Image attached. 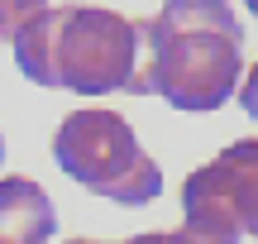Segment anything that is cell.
I'll use <instances>...</instances> for the list:
<instances>
[{"label": "cell", "mask_w": 258, "mask_h": 244, "mask_svg": "<svg viewBox=\"0 0 258 244\" xmlns=\"http://www.w3.org/2000/svg\"><path fill=\"white\" fill-rule=\"evenodd\" d=\"M48 10V0H0V38H19V29L29 19H38Z\"/></svg>", "instance_id": "7"}, {"label": "cell", "mask_w": 258, "mask_h": 244, "mask_svg": "<svg viewBox=\"0 0 258 244\" xmlns=\"http://www.w3.org/2000/svg\"><path fill=\"white\" fill-rule=\"evenodd\" d=\"M57 211L34 177H0V244H48Z\"/></svg>", "instance_id": "5"}, {"label": "cell", "mask_w": 258, "mask_h": 244, "mask_svg": "<svg viewBox=\"0 0 258 244\" xmlns=\"http://www.w3.org/2000/svg\"><path fill=\"white\" fill-rule=\"evenodd\" d=\"M67 244H101V239H67ZM115 244H239V230L215 216H186L182 230H153V235H134Z\"/></svg>", "instance_id": "6"}, {"label": "cell", "mask_w": 258, "mask_h": 244, "mask_svg": "<svg viewBox=\"0 0 258 244\" xmlns=\"http://www.w3.org/2000/svg\"><path fill=\"white\" fill-rule=\"evenodd\" d=\"M244 5H249V15H253V19H258V0H244Z\"/></svg>", "instance_id": "9"}, {"label": "cell", "mask_w": 258, "mask_h": 244, "mask_svg": "<svg viewBox=\"0 0 258 244\" xmlns=\"http://www.w3.org/2000/svg\"><path fill=\"white\" fill-rule=\"evenodd\" d=\"M144 72L148 96L177 110H220L244 77V24L230 0H163L144 19Z\"/></svg>", "instance_id": "2"}, {"label": "cell", "mask_w": 258, "mask_h": 244, "mask_svg": "<svg viewBox=\"0 0 258 244\" xmlns=\"http://www.w3.org/2000/svg\"><path fill=\"white\" fill-rule=\"evenodd\" d=\"M186 216H215L258 239V139H239L182 182Z\"/></svg>", "instance_id": "4"}, {"label": "cell", "mask_w": 258, "mask_h": 244, "mask_svg": "<svg viewBox=\"0 0 258 244\" xmlns=\"http://www.w3.org/2000/svg\"><path fill=\"white\" fill-rule=\"evenodd\" d=\"M53 158L77 187L110 197L120 206H148L163 192V172L134 139L124 115L115 110H77L57 125Z\"/></svg>", "instance_id": "3"}, {"label": "cell", "mask_w": 258, "mask_h": 244, "mask_svg": "<svg viewBox=\"0 0 258 244\" xmlns=\"http://www.w3.org/2000/svg\"><path fill=\"white\" fill-rule=\"evenodd\" d=\"M0 163H5V134H0Z\"/></svg>", "instance_id": "10"}, {"label": "cell", "mask_w": 258, "mask_h": 244, "mask_svg": "<svg viewBox=\"0 0 258 244\" xmlns=\"http://www.w3.org/2000/svg\"><path fill=\"white\" fill-rule=\"evenodd\" d=\"M239 105L258 120V63L249 67V77H244V86H239Z\"/></svg>", "instance_id": "8"}, {"label": "cell", "mask_w": 258, "mask_h": 244, "mask_svg": "<svg viewBox=\"0 0 258 244\" xmlns=\"http://www.w3.org/2000/svg\"><path fill=\"white\" fill-rule=\"evenodd\" d=\"M15 63L34 86H62L77 96H148L144 19H124L101 5H57L29 19L15 38Z\"/></svg>", "instance_id": "1"}]
</instances>
